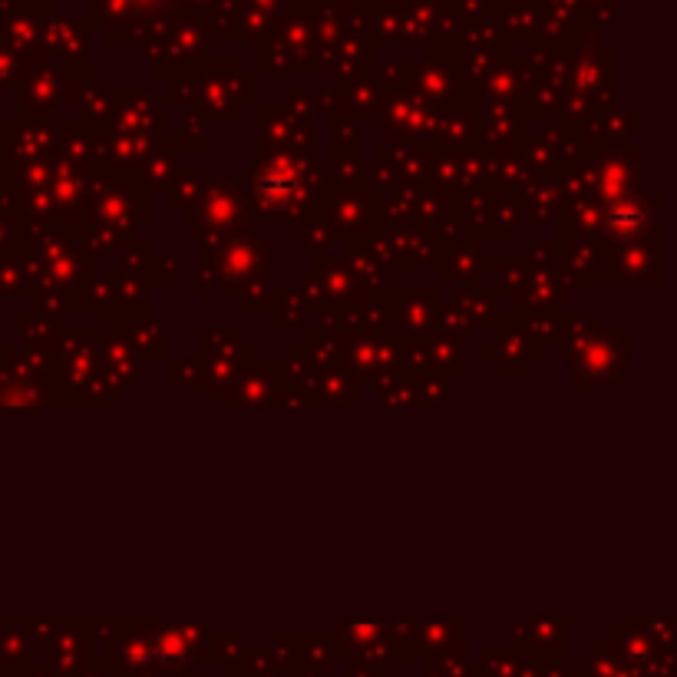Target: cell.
<instances>
[{
	"label": "cell",
	"instance_id": "obj_1",
	"mask_svg": "<svg viewBox=\"0 0 677 677\" xmlns=\"http://www.w3.org/2000/svg\"><path fill=\"white\" fill-rule=\"evenodd\" d=\"M153 651H156V657H163V661H169V664L186 661L189 651H192L189 631H186L182 625H173V621H169V625H159L156 634H153Z\"/></svg>",
	"mask_w": 677,
	"mask_h": 677
},
{
	"label": "cell",
	"instance_id": "obj_2",
	"mask_svg": "<svg viewBox=\"0 0 677 677\" xmlns=\"http://www.w3.org/2000/svg\"><path fill=\"white\" fill-rule=\"evenodd\" d=\"M611 225L638 228V225H641V212H634V209H628V212H615V215H611Z\"/></svg>",
	"mask_w": 677,
	"mask_h": 677
}]
</instances>
